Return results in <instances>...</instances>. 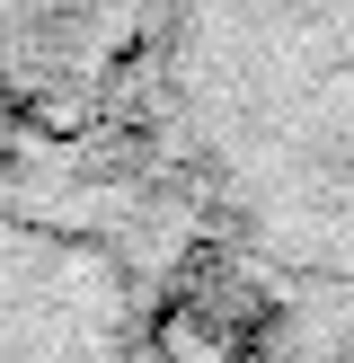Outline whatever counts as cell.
Listing matches in <instances>:
<instances>
[]
</instances>
